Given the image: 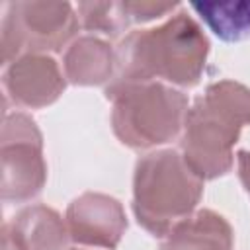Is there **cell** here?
<instances>
[{
	"instance_id": "cell-5",
	"label": "cell",
	"mask_w": 250,
	"mask_h": 250,
	"mask_svg": "<svg viewBox=\"0 0 250 250\" xmlns=\"http://www.w3.org/2000/svg\"><path fill=\"white\" fill-rule=\"evenodd\" d=\"M2 43L8 51L59 49L78 27L76 12L68 2H12L6 4Z\"/></svg>"
},
{
	"instance_id": "cell-3",
	"label": "cell",
	"mask_w": 250,
	"mask_h": 250,
	"mask_svg": "<svg viewBox=\"0 0 250 250\" xmlns=\"http://www.w3.org/2000/svg\"><path fill=\"white\" fill-rule=\"evenodd\" d=\"M201 193V182L176 152H158L143 158L135 178V211L154 234H162L172 221L193 209Z\"/></svg>"
},
{
	"instance_id": "cell-4",
	"label": "cell",
	"mask_w": 250,
	"mask_h": 250,
	"mask_svg": "<svg viewBox=\"0 0 250 250\" xmlns=\"http://www.w3.org/2000/svg\"><path fill=\"white\" fill-rule=\"evenodd\" d=\"M119 94L113 123L123 143L148 146L174 137L180 127L184 96L160 84H119L111 94Z\"/></svg>"
},
{
	"instance_id": "cell-8",
	"label": "cell",
	"mask_w": 250,
	"mask_h": 250,
	"mask_svg": "<svg viewBox=\"0 0 250 250\" xmlns=\"http://www.w3.org/2000/svg\"><path fill=\"white\" fill-rule=\"evenodd\" d=\"M230 229L211 211L180 225L162 250H229Z\"/></svg>"
},
{
	"instance_id": "cell-6",
	"label": "cell",
	"mask_w": 250,
	"mask_h": 250,
	"mask_svg": "<svg viewBox=\"0 0 250 250\" xmlns=\"http://www.w3.org/2000/svg\"><path fill=\"white\" fill-rule=\"evenodd\" d=\"M72 236L80 242L113 248L125 229L121 207L104 195H84L68 211Z\"/></svg>"
},
{
	"instance_id": "cell-2",
	"label": "cell",
	"mask_w": 250,
	"mask_h": 250,
	"mask_svg": "<svg viewBox=\"0 0 250 250\" xmlns=\"http://www.w3.org/2000/svg\"><path fill=\"white\" fill-rule=\"evenodd\" d=\"M246 121L250 92L232 82L211 86L188 117L184 150L189 170L207 178L225 174L230 166V145Z\"/></svg>"
},
{
	"instance_id": "cell-1",
	"label": "cell",
	"mask_w": 250,
	"mask_h": 250,
	"mask_svg": "<svg viewBox=\"0 0 250 250\" xmlns=\"http://www.w3.org/2000/svg\"><path fill=\"white\" fill-rule=\"evenodd\" d=\"M207 39L201 27L178 12L158 27L135 31L117 47L119 84L162 76L191 86L197 82L207 57Z\"/></svg>"
},
{
	"instance_id": "cell-12",
	"label": "cell",
	"mask_w": 250,
	"mask_h": 250,
	"mask_svg": "<svg viewBox=\"0 0 250 250\" xmlns=\"http://www.w3.org/2000/svg\"><path fill=\"white\" fill-rule=\"evenodd\" d=\"M129 23H141V21H150L154 18H162L176 10L180 4H160V2H123Z\"/></svg>"
},
{
	"instance_id": "cell-13",
	"label": "cell",
	"mask_w": 250,
	"mask_h": 250,
	"mask_svg": "<svg viewBox=\"0 0 250 250\" xmlns=\"http://www.w3.org/2000/svg\"><path fill=\"white\" fill-rule=\"evenodd\" d=\"M240 172H242V180L250 191V154L240 152Z\"/></svg>"
},
{
	"instance_id": "cell-11",
	"label": "cell",
	"mask_w": 250,
	"mask_h": 250,
	"mask_svg": "<svg viewBox=\"0 0 250 250\" xmlns=\"http://www.w3.org/2000/svg\"><path fill=\"white\" fill-rule=\"evenodd\" d=\"M76 12L88 31H100L109 37L123 33L129 25L123 2H80Z\"/></svg>"
},
{
	"instance_id": "cell-9",
	"label": "cell",
	"mask_w": 250,
	"mask_h": 250,
	"mask_svg": "<svg viewBox=\"0 0 250 250\" xmlns=\"http://www.w3.org/2000/svg\"><path fill=\"white\" fill-rule=\"evenodd\" d=\"M191 8L223 41L250 37V2H193Z\"/></svg>"
},
{
	"instance_id": "cell-7",
	"label": "cell",
	"mask_w": 250,
	"mask_h": 250,
	"mask_svg": "<svg viewBox=\"0 0 250 250\" xmlns=\"http://www.w3.org/2000/svg\"><path fill=\"white\" fill-rule=\"evenodd\" d=\"M6 84L20 102L29 105L49 104L62 88L55 62L45 57H23L18 61L6 74Z\"/></svg>"
},
{
	"instance_id": "cell-10",
	"label": "cell",
	"mask_w": 250,
	"mask_h": 250,
	"mask_svg": "<svg viewBox=\"0 0 250 250\" xmlns=\"http://www.w3.org/2000/svg\"><path fill=\"white\" fill-rule=\"evenodd\" d=\"M66 72L74 82L92 84L104 80L111 70V51L107 43L82 37L66 53Z\"/></svg>"
}]
</instances>
